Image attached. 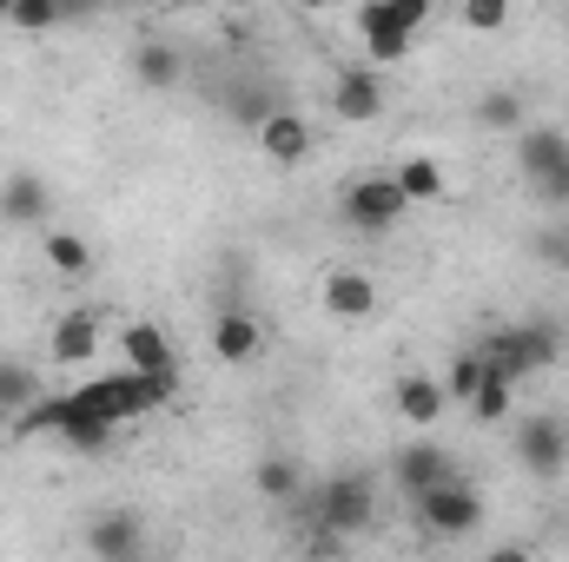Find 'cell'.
<instances>
[{"mask_svg": "<svg viewBox=\"0 0 569 562\" xmlns=\"http://www.w3.org/2000/svg\"><path fill=\"white\" fill-rule=\"evenodd\" d=\"M252 483H259V496H266V503H291V496H305V470H298L291 456H259Z\"/></svg>", "mask_w": 569, "mask_h": 562, "instance_id": "obj_23", "label": "cell"}, {"mask_svg": "<svg viewBox=\"0 0 569 562\" xmlns=\"http://www.w3.org/2000/svg\"><path fill=\"white\" fill-rule=\"evenodd\" d=\"M152 7H186V0H152Z\"/></svg>", "mask_w": 569, "mask_h": 562, "instance_id": "obj_30", "label": "cell"}, {"mask_svg": "<svg viewBox=\"0 0 569 562\" xmlns=\"http://www.w3.org/2000/svg\"><path fill=\"white\" fill-rule=\"evenodd\" d=\"M391 404H398V418H405V423H418V430L443 423V411H450L443 384H437V378H425V371H405V378L391 384Z\"/></svg>", "mask_w": 569, "mask_h": 562, "instance_id": "obj_14", "label": "cell"}, {"mask_svg": "<svg viewBox=\"0 0 569 562\" xmlns=\"http://www.w3.org/2000/svg\"><path fill=\"white\" fill-rule=\"evenodd\" d=\"M411 212V199L398 192V179L391 172H371V179H351L345 192H338V219L358 232V239H385L398 219Z\"/></svg>", "mask_w": 569, "mask_h": 562, "instance_id": "obj_5", "label": "cell"}, {"mask_svg": "<svg viewBox=\"0 0 569 562\" xmlns=\"http://www.w3.org/2000/svg\"><path fill=\"white\" fill-rule=\"evenodd\" d=\"M120 351H127V364H133V371H152V378L179 371V351H172V338H166L152 318H133V324H120Z\"/></svg>", "mask_w": 569, "mask_h": 562, "instance_id": "obj_12", "label": "cell"}, {"mask_svg": "<svg viewBox=\"0 0 569 562\" xmlns=\"http://www.w3.org/2000/svg\"><path fill=\"white\" fill-rule=\"evenodd\" d=\"M463 27L470 33H503L510 27V0H463Z\"/></svg>", "mask_w": 569, "mask_h": 562, "instance_id": "obj_28", "label": "cell"}, {"mask_svg": "<svg viewBox=\"0 0 569 562\" xmlns=\"http://www.w3.org/2000/svg\"><path fill=\"white\" fill-rule=\"evenodd\" d=\"M318 496V510H311V523L318 530H331V536H358V530H371V516H378V476L371 470H338L325 490H311Z\"/></svg>", "mask_w": 569, "mask_h": 562, "instance_id": "obj_4", "label": "cell"}, {"mask_svg": "<svg viewBox=\"0 0 569 562\" xmlns=\"http://www.w3.org/2000/svg\"><path fill=\"white\" fill-rule=\"evenodd\" d=\"M33 398H40V378H33L27 364H7V358H0V418H20Z\"/></svg>", "mask_w": 569, "mask_h": 562, "instance_id": "obj_25", "label": "cell"}, {"mask_svg": "<svg viewBox=\"0 0 569 562\" xmlns=\"http://www.w3.org/2000/svg\"><path fill=\"white\" fill-rule=\"evenodd\" d=\"M477 384H483V351H457L450 371H443V398H450V404H470Z\"/></svg>", "mask_w": 569, "mask_h": 562, "instance_id": "obj_26", "label": "cell"}, {"mask_svg": "<svg viewBox=\"0 0 569 562\" xmlns=\"http://www.w3.org/2000/svg\"><path fill=\"white\" fill-rule=\"evenodd\" d=\"M93 556L107 562H127V556H146V523L140 510H100L93 523H87V536H80Z\"/></svg>", "mask_w": 569, "mask_h": 562, "instance_id": "obj_9", "label": "cell"}, {"mask_svg": "<svg viewBox=\"0 0 569 562\" xmlns=\"http://www.w3.org/2000/svg\"><path fill=\"white\" fill-rule=\"evenodd\" d=\"M443 476H457V456H450L443 443H405V450L391 456V483H398L405 503L425 496V490H437Z\"/></svg>", "mask_w": 569, "mask_h": 562, "instance_id": "obj_8", "label": "cell"}, {"mask_svg": "<svg viewBox=\"0 0 569 562\" xmlns=\"http://www.w3.org/2000/svg\"><path fill=\"white\" fill-rule=\"evenodd\" d=\"M259 351H266V331H259L252 311H219L212 318V358L219 364H252Z\"/></svg>", "mask_w": 569, "mask_h": 562, "instance_id": "obj_13", "label": "cell"}, {"mask_svg": "<svg viewBox=\"0 0 569 562\" xmlns=\"http://www.w3.org/2000/svg\"><path fill=\"white\" fill-rule=\"evenodd\" d=\"M53 212V185L40 172H7L0 179V225H40Z\"/></svg>", "mask_w": 569, "mask_h": 562, "instance_id": "obj_11", "label": "cell"}, {"mask_svg": "<svg viewBox=\"0 0 569 562\" xmlns=\"http://www.w3.org/2000/svg\"><path fill=\"white\" fill-rule=\"evenodd\" d=\"M259 152H266V159H279V165H298V159H311V127H305V113L279 107V113L259 127Z\"/></svg>", "mask_w": 569, "mask_h": 562, "instance_id": "obj_18", "label": "cell"}, {"mask_svg": "<svg viewBox=\"0 0 569 562\" xmlns=\"http://www.w3.org/2000/svg\"><path fill=\"white\" fill-rule=\"evenodd\" d=\"M7 20H13L20 33H53V27L67 20V0H13Z\"/></svg>", "mask_w": 569, "mask_h": 562, "instance_id": "obj_27", "label": "cell"}, {"mask_svg": "<svg viewBox=\"0 0 569 562\" xmlns=\"http://www.w3.org/2000/svg\"><path fill=\"white\" fill-rule=\"evenodd\" d=\"M563 27H569V13H563Z\"/></svg>", "mask_w": 569, "mask_h": 562, "instance_id": "obj_32", "label": "cell"}, {"mask_svg": "<svg viewBox=\"0 0 569 562\" xmlns=\"http://www.w3.org/2000/svg\"><path fill=\"white\" fill-rule=\"evenodd\" d=\"M477 351H483L490 371H503L510 384H523V378H537V371H550V364L563 358V331H557V324H503V331H490Z\"/></svg>", "mask_w": 569, "mask_h": 562, "instance_id": "obj_1", "label": "cell"}, {"mask_svg": "<svg viewBox=\"0 0 569 562\" xmlns=\"http://www.w3.org/2000/svg\"><path fill=\"white\" fill-rule=\"evenodd\" d=\"M47 358H53V364H87V358H100V318H93V311H67V318L47 331Z\"/></svg>", "mask_w": 569, "mask_h": 562, "instance_id": "obj_15", "label": "cell"}, {"mask_svg": "<svg viewBox=\"0 0 569 562\" xmlns=\"http://www.w3.org/2000/svg\"><path fill=\"white\" fill-rule=\"evenodd\" d=\"M430 7H437V0H365V7H358V33H365L371 67H391V60L411 53L418 27L430 20Z\"/></svg>", "mask_w": 569, "mask_h": 562, "instance_id": "obj_2", "label": "cell"}, {"mask_svg": "<svg viewBox=\"0 0 569 562\" xmlns=\"http://www.w3.org/2000/svg\"><path fill=\"white\" fill-rule=\"evenodd\" d=\"M325 311H331V318H371V311H378V279L338 265V272L325 279Z\"/></svg>", "mask_w": 569, "mask_h": 562, "instance_id": "obj_17", "label": "cell"}, {"mask_svg": "<svg viewBox=\"0 0 569 562\" xmlns=\"http://www.w3.org/2000/svg\"><path fill=\"white\" fill-rule=\"evenodd\" d=\"M517 463H523V476H537V483H557L569 470V423L563 418H523L517 430Z\"/></svg>", "mask_w": 569, "mask_h": 562, "instance_id": "obj_7", "label": "cell"}, {"mask_svg": "<svg viewBox=\"0 0 569 562\" xmlns=\"http://www.w3.org/2000/svg\"><path fill=\"white\" fill-rule=\"evenodd\" d=\"M391 179H398V192H405L411 205H437V199H443V165H437V159H398Z\"/></svg>", "mask_w": 569, "mask_h": 562, "instance_id": "obj_21", "label": "cell"}, {"mask_svg": "<svg viewBox=\"0 0 569 562\" xmlns=\"http://www.w3.org/2000/svg\"><path fill=\"white\" fill-rule=\"evenodd\" d=\"M40 252H47V265H53L60 279H87V272H93V245H87L80 232H47Z\"/></svg>", "mask_w": 569, "mask_h": 562, "instance_id": "obj_22", "label": "cell"}, {"mask_svg": "<svg viewBox=\"0 0 569 562\" xmlns=\"http://www.w3.org/2000/svg\"><path fill=\"white\" fill-rule=\"evenodd\" d=\"M279 107H284V93L266 87V80H232V93H226V113H232L239 127H252V133H259Z\"/></svg>", "mask_w": 569, "mask_h": 562, "instance_id": "obj_20", "label": "cell"}, {"mask_svg": "<svg viewBox=\"0 0 569 562\" xmlns=\"http://www.w3.org/2000/svg\"><path fill=\"white\" fill-rule=\"evenodd\" d=\"M291 7H305V13H331V7H345V0H291Z\"/></svg>", "mask_w": 569, "mask_h": 562, "instance_id": "obj_29", "label": "cell"}, {"mask_svg": "<svg viewBox=\"0 0 569 562\" xmlns=\"http://www.w3.org/2000/svg\"><path fill=\"white\" fill-rule=\"evenodd\" d=\"M325 100H331V113H338L345 127H371V120H385V87H378V73H338Z\"/></svg>", "mask_w": 569, "mask_h": 562, "instance_id": "obj_10", "label": "cell"}, {"mask_svg": "<svg viewBox=\"0 0 569 562\" xmlns=\"http://www.w3.org/2000/svg\"><path fill=\"white\" fill-rule=\"evenodd\" d=\"M7 7H13V0H0V20H7Z\"/></svg>", "mask_w": 569, "mask_h": 562, "instance_id": "obj_31", "label": "cell"}, {"mask_svg": "<svg viewBox=\"0 0 569 562\" xmlns=\"http://www.w3.org/2000/svg\"><path fill=\"white\" fill-rule=\"evenodd\" d=\"M517 172L543 205H569V133L563 127H517Z\"/></svg>", "mask_w": 569, "mask_h": 562, "instance_id": "obj_3", "label": "cell"}, {"mask_svg": "<svg viewBox=\"0 0 569 562\" xmlns=\"http://www.w3.org/2000/svg\"><path fill=\"white\" fill-rule=\"evenodd\" d=\"M470 120L483 127V133H517V127H530V107H523V93L517 87H483L477 100H470Z\"/></svg>", "mask_w": 569, "mask_h": 562, "instance_id": "obj_19", "label": "cell"}, {"mask_svg": "<svg viewBox=\"0 0 569 562\" xmlns=\"http://www.w3.org/2000/svg\"><path fill=\"white\" fill-rule=\"evenodd\" d=\"M510 398H517V384H510L503 371H490V364H483V384H477V398H470V418H477V423L510 418Z\"/></svg>", "mask_w": 569, "mask_h": 562, "instance_id": "obj_24", "label": "cell"}, {"mask_svg": "<svg viewBox=\"0 0 569 562\" xmlns=\"http://www.w3.org/2000/svg\"><path fill=\"white\" fill-rule=\"evenodd\" d=\"M133 80H140L146 93H172L186 80V53L172 40H140L133 47Z\"/></svg>", "mask_w": 569, "mask_h": 562, "instance_id": "obj_16", "label": "cell"}, {"mask_svg": "<svg viewBox=\"0 0 569 562\" xmlns=\"http://www.w3.org/2000/svg\"><path fill=\"white\" fill-rule=\"evenodd\" d=\"M411 510H418V523H425L430 536H470L477 523H483V490L477 483H463V476H443L437 490L425 496H411Z\"/></svg>", "mask_w": 569, "mask_h": 562, "instance_id": "obj_6", "label": "cell"}]
</instances>
